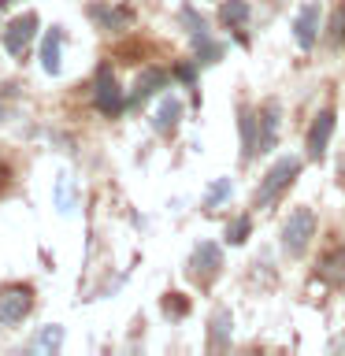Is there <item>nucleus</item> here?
I'll list each match as a JSON object with an SVG mask.
<instances>
[{
  "mask_svg": "<svg viewBox=\"0 0 345 356\" xmlns=\"http://www.w3.org/2000/svg\"><path fill=\"white\" fill-rule=\"evenodd\" d=\"M297 175H300V160H297V156H278V160L267 167V175L260 178V186H256L252 208H271L275 200L282 197L289 186H294Z\"/></svg>",
  "mask_w": 345,
  "mask_h": 356,
  "instance_id": "1",
  "label": "nucleus"
},
{
  "mask_svg": "<svg viewBox=\"0 0 345 356\" xmlns=\"http://www.w3.org/2000/svg\"><path fill=\"white\" fill-rule=\"evenodd\" d=\"M312 234H316V211H312V208L289 211V219L282 222V234H278V238H282L286 256H305Z\"/></svg>",
  "mask_w": 345,
  "mask_h": 356,
  "instance_id": "2",
  "label": "nucleus"
},
{
  "mask_svg": "<svg viewBox=\"0 0 345 356\" xmlns=\"http://www.w3.org/2000/svg\"><path fill=\"white\" fill-rule=\"evenodd\" d=\"M223 271V249L216 241H200L193 245V252H189V264H186V275L193 278L197 286H208L211 278H219Z\"/></svg>",
  "mask_w": 345,
  "mask_h": 356,
  "instance_id": "3",
  "label": "nucleus"
},
{
  "mask_svg": "<svg viewBox=\"0 0 345 356\" xmlns=\"http://www.w3.org/2000/svg\"><path fill=\"white\" fill-rule=\"evenodd\" d=\"M93 100H97V111L108 119H115L122 108H127V97H122V89L115 82V74H111L108 63L97 67V78H93Z\"/></svg>",
  "mask_w": 345,
  "mask_h": 356,
  "instance_id": "4",
  "label": "nucleus"
},
{
  "mask_svg": "<svg viewBox=\"0 0 345 356\" xmlns=\"http://www.w3.org/2000/svg\"><path fill=\"white\" fill-rule=\"evenodd\" d=\"M33 308V289L30 286H4L0 289V323L4 327H15L30 316Z\"/></svg>",
  "mask_w": 345,
  "mask_h": 356,
  "instance_id": "5",
  "label": "nucleus"
},
{
  "mask_svg": "<svg viewBox=\"0 0 345 356\" xmlns=\"http://www.w3.org/2000/svg\"><path fill=\"white\" fill-rule=\"evenodd\" d=\"M238 138H241V163H252L260 156V115L252 108H238Z\"/></svg>",
  "mask_w": 345,
  "mask_h": 356,
  "instance_id": "6",
  "label": "nucleus"
},
{
  "mask_svg": "<svg viewBox=\"0 0 345 356\" xmlns=\"http://www.w3.org/2000/svg\"><path fill=\"white\" fill-rule=\"evenodd\" d=\"M294 41L305 52L316 49V41H319V4L316 0H308V4L294 15Z\"/></svg>",
  "mask_w": 345,
  "mask_h": 356,
  "instance_id": "7",
  "label": "nucleus"
},
{
  "mask_svg": "<svg viewBox=\"0 0 345 356\" xmlns=\"http://www.w3.org/2000/svg\"><path fill=\"white\" fill-rule=\"evenodd\" d=\"M33 33H38V15H33V11H26V15H19L11 26L4 30V49H8L11 56H22V52L30 49Z\"/></svg>",
  "mask_w": 345,
  "mask_h": 356,
  "instance_id": "8",
  "label": "nucleus"
},
{
  "mask_svg": "<svg viewBox=\"0 0 345 356\" xmlns=\"http://www.w3.org/2000/svg\"><path fill=\"white\" fill-rule=\"evenodd\" d=\"M330 134H334V108H323L308 127V160H323L330 145Z\"/></svg>",
  "mask_w": 345,
  "mask_h": 356,
  "instance_id": "9",
  "label": "nucleus"
},
{
  "mask_svg": "<svg viewBox=\"0 0 345 356\" xmlns=\"http://www.w3.org/2000/svg\"><path fill=\"white\" fill-rule=\"evenodd\" d=\"M230 330H234L230 308H216L211 319H208V349L211 353H227L230 349Z\"/></svg>",
  "mask_w": 345,
  "mask_h": 356,
  "instance_id": "10",
  "label": "nucleus"
},
{
  "mask_svg": "<svg viewBox=\"0 0 345 356\" xmlns=\"http://www.w3.org/2000/svg\"><path fill=\"white\" fill-rule=\"evenodd\" d=\"M163 86H167V74L160 71V67H145V71L138 74V82H134V93H130L127 104H130V108H138L141 100H149L156 89H163Z\"/></svg>",
  "mask_w": 345,
  "mask_h": 356,
  "instance_id": "11",
  "label": "nucleus"
},
{
  "mask_svg": "<svg viewBox=\"0 0 345 356\" xmlns=\"http://www.w3.org/2000/svg\"><path fill=\"white\" fill-rule=\"evenodd\" d=\"M278 122H282V104L278 100H267L260 111V149L267 152L278 141Z\"/></svg>",
  "mask_w": 345,
  "mask_h": 356,
  "instance_id": "12",
  "label": "nucleus"
},
{
  "mask_svg": "<svg viewBox=\"0 0 345 356\" xmlns=\"http://www.w3.org/2000/svg\"><path fill=\"white\" fill-rule=\"evenodd\" d=\"M178 119H182V100L167 93V97L160 100V108H156V115H152V130H156V134H171V130L178 127Z\"/></svg>",
  "mask_w": 345,
  "mask_h": 356,
  "instance_id": "13",
  "label": "nucleus"
},
{
  "mask_svg": "<svg viewBox=\"0 0 345 356\" xmlns=\"http://www.w3.org/2000/svg\"><path fill=\"white\" fill-rule=\"evenodd\" d=\"M189 44H193V60L197 63H219L223 56H227V44L216 41L211 33H197V38H189Z\"/></svg>",
  "mask_w": 345,
  "mask_h": 356,
  "instance_id": "14",
  "label": "nucleus"
},
{
  "mask_svg": "<svg viewBox=\"0 0 345 356\" xmlns=\"http://www.w3.org/2000/svg\"><path fill=\"white\" fill-rule=\"evenodd\" d=\"M60 41H63V30L52 26L45 33V44H41V67L45 74H60Z\"/></svg>",
  "mask_w": 345,
  "mask_h": 356,
  "instance_id": "15",
  "label": "nucleus"
},
{
  "mask_svg": "<svg viewBox=\"0 0 345 356\" xmlns=\"http://www.w3.org/2000/svg\"><path fill=\"white\" fill-rule=\"evenodd\" d=\"M319 278H327L334 286H345V245H338L334 252H327L319 260Z\"/></svg>",
  "mask_w": 345,
  "mask_h": 356,
  "instance_id": "16",
  "label": "nucleus"
},
{
  "mask_svg": "<svg viewBox=\"0 0 345 356\" xmlns=\"http://www.w3.org/2000/svg\"><path fill=\"white\" fill-rule=\"evenodd\" d=\"M219 22H223V26H230V30L245 26V22H249V4H245V0H223Z\"/></svg>",
  "mask_w": 345,
  "mask_h": 356,
  "instance_id": "17",
  "label": "nucleus"
},
{
  "mask_svg": "<svg viewBox=\"0 0 345 356\" xmlns=\"http://www.w3.org/2000/svg\"><path fill=\"white\" fill-rule=\"evenodd\" d=\"M89 15H93L104 30H119L122 22H130V11H108V8H100V4L89 8Z\"/></svg>",
  "mask_w": 345,
  "mask_h": 356,
  "instance_id": "18",
  "label": "nucleus"
},
{
  "mask_svg": "<svg viewBox=\"0 0 345 356\" xmlns=\"http://www.w3.org/2000/svg\"><path fill=\"white\" fill-rule=\"evenodd\" d=\"M230 193H234L230 178H219V182L208 189V197H204V211H216L219 204H227V200H230Z\"/></svg>",
  "mask_w": 345,
  "mask_h": 356,
  "instance_id": "19",
  "label": "nucleus"
},
{
  "mask_svg": "<svg viewBox=\"0 0 345 356\" xmlns=\"http://www.w3.org/2000/svg\"><path fill=\"white\" fill-rule=\"evenodd\" d=\"M60 341H63V327H56V323H52V327H45V330L38 334V338H33V345H30V349L56 353V349H60Z\"/></svg>",
  "mask_w": 345,
  "mask_h": 356,
  "instance_id": "20",
  "label": "nucleus"
},
{
  "mask_svg": "<svg viewBox=\"0 0 345 356\" xmlns=\"http://www.w3.org/2000/svg\"><path fill=\"white\" fill-rule=\"evenodd\" d=\"M249 230H252V219H249V216H238V219L227 227V241H230V245H241L245 238H249Z\"/></svg>",
  "mask_w": 345,
  "mask_h": 356,
  "instance_id": "21",
  "label": "nucleus"
},
{
  "mask_svg": "<svg viewBox=\"0 0 345 356\" xmlns=\"http://www.w3.org/2000/svg\"><path fill=\"white\" fill-rule=\"evenodd\" d=\"M163 312H167L171 319H178V316H186V312H189V300H186L182 293H167V297H163Z\"/></svg>",
  "mask_w": 345,
  "mask_h": 356,
  "instance_id": "22",
  "label": "nucleus"
},
{
  "mask_svg": "<svg viewBox=\"0 0 345 356\" xmlns=\"http://www.w3.org/2000/svg\"><path fill=\"white\" fill-rule=\"evenodd\" d=\"M178 78H182L189 89H197V67L193 63H178Z\"/></svg>",
  "mask_w": 345,
  "mask_h": 356,
  "instance_id": "23",
  "label": "nucleus"
},
{
  "mask_svg": "<svg viewBox=\"0 0 345 356\" xmlns=\"http://www.w3.org/2000/svg\"><path fill=\"white\" fill-rule=\"evenodd\" d=\"M8 4H15V0H0V8H8Z\"/></svg>",
  "mask_w": 345,
  "mask_h": 356,
  "instance_id": "24",
  "label": "nucleus"
},
{
  "mask_svg": "<svg viewBox=\"0 0 345 356\" xmlns=\"http://www.w3.org/2000/svg\"><path fill=\"white\" fill-rule=\"evenodd\" d=\"M0 119H4V104H0Z\"/></svg>",
  "mask_w": 345,
  "mask_h": 356,
  "instance_id": "25",
  "label": "nucleus"
}]
</instances>
